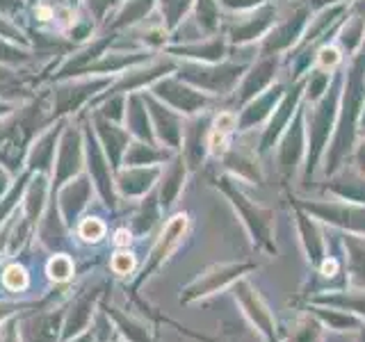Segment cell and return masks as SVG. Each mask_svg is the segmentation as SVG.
<instances>
[{"instance_id": "cell-1", "label": "cell", "mask_w": 365, "mask_h": 342, "mask_svg": "<svg viewBox=\"0 0 365 342\" xmlns=\"http://www.w3.org/2000/svg\"><path fill=\"white\" fill-rule=\"evenodd\" d=\"M3 283H5V288L11 292L26 290L28 288V274L21 265H9L3 274Z\"/></svg>"}, {"instance_id": "cell-5", "label": "cell", "mask_w": 365, "mask_h": 342, "mask_svg": "<svg viewBox=\"0 0 365 342\" xmlns=\"http://www.w3.org/2000/svg\"><path fill=\"white\" fill-rule=\"evenodd\" d=\"M233 123H235V117H233V114H222V117L220 119H217V130H222V133H228V130H231L233 128Z\"/></svg>"}, {"instance_id": "cell-3", "label": "cell", "mask_w": 365, "mask_h": 342, "mask_svg": "<svg viewBox=\"0 0 365 342\" xmlns=\"http://www.w3.org/2000/svg\"><path fill=\"white\" fill-rule=\"evenodd\" d=\"M103 233H106V226L98 219H85L83 226H80V235H83L87 242H98Z\"/></svg>"}, {"instance_id": "cell-4", "label": "cell", "mask_w": 365, "mask_h": 342, "mask_svg": "<svg viewBox=\"0 0 365 342\" xmlns=\"http://www.w3.org/2000/svg\"><path fill=\"white\" fill-rule=\"evenodd\" d=\"M112 269L117 274H130L135 269V258L130 254H117L112 258Z\"/></svg>"}, {"instance_id": "cell-6", "label": "cell", "mask_w": 365, "mask_h": 342, "mask_svg": "<svg viewBox=\"0 0 365 342\" xmlns=\"http://www.w3.org/2000/svg\"><path fill=\"white\" fill-rule=\"evenodd\" d=\"M114 242H117L119 247H123V244H128V242H130V235H128V233H125V231H119V233H117V239H114Z\"/></svg>"}, {"instance_id": "cell-2", "label": "cell", "mask_w": 365, "mask_h": 342, "mask_svg": "<svg viewBox=\"0 0 365 342\" xmlns=\"http://www.w3.org/2000/svg\"><path fill=\"white\" fill-rule=\"evenodd\" d=\"M71 274H73V265H71V260H68L66 256H55L48 262V276L53 281H57V283L68 281V279H71Z\"/></svg>"}]
</instances>
